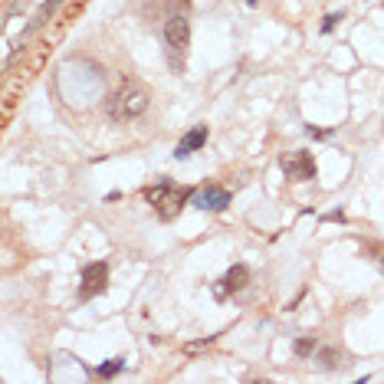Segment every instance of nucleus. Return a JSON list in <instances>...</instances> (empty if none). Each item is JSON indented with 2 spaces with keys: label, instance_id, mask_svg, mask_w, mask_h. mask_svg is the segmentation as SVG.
<instances>
[{
  "label": "nucleus",
  "instance_id": "obj_6",
  "mask_svg": "<svg viewBox=\"0 0 384 384\" xmlns=\"http://www.w3.org/2000/svg\"><path fill=\"white\" fill-rule=\"evenodd\" d=\"M197 211H211V214H220V211H227V204H230V191L227 187H220V184H207L204 191H197L194 194V200H191Z\"/></svg>",
  "mask_w": 384,
  "mask_h": 384
},
{
  "label": "nucleus",
  "instance_id": "obj_10",
  "mask_svg": "<svg viewBox=\"0 0 384 384\" xmlns=\"http://www.w3.org/2000/svg\"><path fill=\"white\" fill-rule=\"evenodd\" d=\"M319 368L322 371H335L338 368V352L335 348H319Z\"/></svg>",
  "mask_w": 384,
  "mask_h": 384
},
{
  "label": "nucleus",
  "instance_id": "obj_5",
  "mask_svg": "<svg viewBox=\"0 0 384 384\" xmlns=\"http://www.w3.org/2000/svg\"><path fill=\"white\" fill-rule=\"evenodd\" d=\"M106 283H109V266L106 263H86L82 266V286H79V299H92L99 292H106Z\"/></svg>",
  "mask_w": 384,
  "mask_h": 384
},
{
  "label": "nucleus",
  "instance_id": "obj_9",
  "mask_svg": "<svg viewBox=\"0 0 384 384\" xmlns=\"http://www.w3.org/2000/svg\"><path fill=\"white\" fill-rule=\"evenodd\" d=\"M316 352H319L316 335H299V338L292 341V355H296V358H312Z\"/></svg>",
  "mask_w": 384,
  "mask_h": 384
},
{
  "label": "nucleus",
  "instance_id": "obj_16",
  "mask_svg": "<svg viewBox=\"0 0 384 384\" xmlns=\"http://www.w3.org/2000/svg\"><path fill=\"white\" fill-rule=\"evenodd\" d=\"M378 260H381V269H384V250H381V256H378Z\"/></svg>",
  "mask_w": 384,
  "mask_h": 384
},
{
  "label": "nucleus",
  "instance_id": "obj_3",
  "mask_svg": "<svg viewBox=\"0 0 384 384\" xmlns=\"http://www.w3.org/2000/svg\"><path fill=\"white\" fill-rule=\"evenodd\" d=\"M164 43H167V53H171L174 66H184L187 46H191V20H187L184 10L167 13V20H164Z\"/></svg>",
  "mask_w": 384,
  "mask_h": 384
},
{
  "label": "nucleus",
  "instance_id": "obj_12",
  "mask_svg": "<svg viewBox=\"0 0 384 384\" xmlns=\"http://www.w3.org/2000/svg\"><path fill=\"white\" fill-rule=\"evenodd\" d=\"M211 341H214V335H207V338H197V341H187V345H184V355H197V352H204V348H211Z\"/></svg>",
  "mask_w": 384,
  "mask_h": 384
},
{
  "label": "nucleus",
  "instance_id": "obj_1",
  "mask_svg": "<svg viewBox=\"0 0 384 384\" xmlns=\"http://www.w3.org/2000/svg\"><path fill=\"white\" fill-rule=\"evenodd\" d=\"M145 200L158 211V217H161V220H174L181 214V207L194 200V191H191V187H174L171 178H161L155 187L145 191Z\"/></svg>",
  "mask_w": 384,
  "mask_h": 384
},
{
  "label": "nucleus",
  "instance_id": "obj_11",
  "mask_svg": "<svg viewBox=\"0 0 384 384\" xmlns=\"http://www.w3.org/2000/svg\"><path fill=\"white\" fill-rule=\"evenodd\" d=\"M125 365H128L125 358H112V361H106V365H99V368H95V374H99V378H115V374L122 371Z\"/></svg>",
  "mask_w": 384,
  "mask_h": 384
},
{
  "label": "nucleus",
  "instance_id": "obj_13",
  "mask_svg": "<svg viewBox=\"0 0 384 384\" xmlns=\"http://www.w3.org/2000/svg\"><path fill=\"white\" fill-rule=\"evenodd\" d=\"M341 17H345V13H341V10H338V13H329V17L322 20V33H332V30H335V23H338Z\"/></svg>",
  "mask_w": 384,
  "mask_h": 384
},
{
  "label": "nucleus",
  "instance_id": "obj_2",
  "mask_svg": "<svg viewBox=\"0 0 384 384\" xmlns=\"http://www.w3.org/2000/svg\"><path fill=\"white\" fill-rule=\"evenodd\" d=\"M148 89L138 86V82H128V86H122L115 95H109L106 99V115L112 122H128V118H138L148 112Z\"/></svg>",
  "mask_w": 384,
  "mask_h": 384
},
{
  "label": "nucleus",
  "instance_id": "obj_4",
  "mask_svg": "<svg viewBox=\"0 0 384 384\" xmlns=\"http://www.w3.org/2000/svg\"><path fill=\"white\" fill-rule=\"evenodd\" d=\"M279 167H283V174H286V178H292V181H312L319 174L316 158H312L309 151H292L289 158L279 161Z\"/></svg>",
  "mask_w": 384,
  "mask_h": 384
},
{
  "label": "nucleus",
  "instance_id": "obj_14",
  "mask_svg": "<svg viewBox=\"0 0 384 384\" xmlns=\"http://www.w3.org/2000/svg\"><path fill=\"white\" fill-rule=\"evenodd\" d=\"M305 135H312V138H329V135H332V128H325V131H322V128H312V125H305Z\"/></svg>",
  "mask_w": 384,
  "mask_h": 384
},
{
  "label": "nucleus",
  "instance_id": "obj_15",
  "mask_svg": "<svg viewBox=\"0 0 384 384\" xmlns=\"http://www.w3.org/2000/svg\"><path fill=\"white\" fill-rule=\"evenodd\" d=\"M325 220H338V223H345V214H341V211H332V214H325Z\"/></svg>",
  "mask_w": 384,
  "mask_h": 384
},
{
  "label": "nucleus",
  "instance_id": "obj_7",
  "mask_svg": "<svg viewBox=\"0 0 384 384\" xmlns=\"http://www.w3.org/2000/svg\"><path fill=\"white\" fill-rule=\"evenodd\" d=\"M250 286V269L243 266V263H236V266H230L227 273L220 276V286H217V299H223L227 292H240Z\"/></svg>",
  "mask_w": 384,
  "mask_h": 384
},
{
  "label": "nucleus",
  "instance_id": "obj_8",
  "mask_svg": "<svg viewBox=\"0 0 384 384\" xmlns=\"http://www.w3.org/2000/svg\"><path fill=\"white\" fill-rule=\"evenodd\" d=\"M204 145H207V125H194V128L178 142V148H174V158H178V161H184V158H191L194 151H200Z\"/></svg>",
  "mask_w": 384,
  "mask_h": 384
},
{
  "label": "nucleus",
  "instance_id": "obj_17",
  "mask_svg": "<svg viewBox=\"0 0 384 384\" xmlns=\"http://www.w3.org/2000/svg\"><path fill=\"white\" fill-rule=\"evenodd\" d=\"M253 4H256V0H247V7H253Z\"/></svg>",
  "mask_w": 384,
  "mask_h": 384
}]
</instances>
